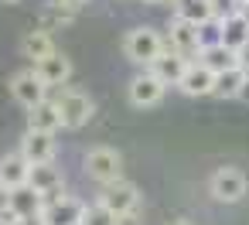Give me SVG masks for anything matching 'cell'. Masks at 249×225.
Here are the masks:
<instances>
[{
    "mask_svg": "<svg viewBox=\"0 0 249 225\" xmlns=\"http://www.w3.org/2000/svg\"><path fill=\"white\" fill-rule=\"evenodd\" d=\"M55 4H62V7H69V11H75V14H79V11L89 4V0H55Z\"/></svg>",
    "mask_w": 249,
    "mask_h": 225,
    "instance_id": "484cf974",
    "label": "cell"
},
{
    "mask_svg": "<svg viewBox=\"0 0 249 225\" xmlns=\"http://www.w3.org/2000/svg\"><path fill=\"white\" fill-rule=\"evenodd\" d=\"M188 65H191V62H184L181 55H174V52H167V48H164V52H160V58H157V62H150V69H147V72H150V75L167 89V86H178V82H181V75H184V69H188Z\"/></svg>",
    "mask_w": 249,
    "mask_h": 225,
    "instance_id": "4fadbf2b",
    "label": "cell"
},
{
    "mask_svg": "<svg viewBox=\"0 0 249 225\" xmlns=\"http://www.w3.org/2000/svg\"><path fill=\"white\" fill-rule=\"evenodd\" d=\"M239 69H242V75L249 79V45H246V48L239 52Z\"/></svg>",
    "mask_w": 249,
    "mask_h": 225,
    "instance_id": "4316f807",
    "label": "cell"
},
{
    "mask_svg": "<svg viewBox=\"0 0 249 225\" xmlns=\"http://www.w3.org/2000/svg\"><path fill=\"white\" fill-rule=\"evenodd\" d=\"M171 4H174V0H171Z\"/></svg>",
    "mask_w": 249,
    "mask_h": 225,
    "instance_id": "d590c367",
    "label": "cell"
},
{
    "mask_svg": "<svg viewBox=\"0 0 249 225\" xmlns=\"http://www.w3.org/2000/svg\"><path fill=\"white\" fill-rule=\"evenodd\" d=\"M14 225H45V222H41V215H35V218H18Z\"/></svg>",
    "mask_w": 249,
    "mask_h": 225,
    "instance_id": "83f0119b",
    "label": "cell"
},
{
    "mask_svg": "<svg viewBox=\"0 0 249 225\" xmlns=\"http://www.w3.org/2000/svg\"><path fill=\"white\" fill-rule=\"evenodd\" d=\"M174 17L178 21H184V24H195V28H201V24H208L212 21V7H208V0H174Z\"/></svg>",
    "mask_w": 249,
    "mask_h": 225,
    "instance_id": "ffe728a7",
    "label": "cell"
},
{
    "mask_svg": "<svg viewBox=\"0 0 249 225\" xmlns=\"http://www.w3.org/2000/svg\"><path fill=\"white\" fill-rule=\"evenodd\" d=\"M28 164H24V157L14 150V154H4L0 157V191H14V188H21V184H28Z\"/></svg>",
    "mask_w": 249,
    "mask_h": 225,
    "instance_id": "ac0fdd59",
    "label": "cell"
},
{
    "mask_svg": "<svg viewBox=\"0 0 249 225\" xmlns=\"http://www.w3.org/2000/svg\"><path fill=\"white\" fill-rule=\"evenodd\" d=\"M82 215H86V201L75 194H58V198L45 201V208H41L45 225H82Z\"/></svg>",
    "mask_w": 249,
    "mask_h": 225,
    "instance_id": "52a82bcc",
    "label": "cell"
},
{
    "mask_svg": "<svg viewBox=\"0 0 249 225\" xmlns=\"http://www.w3.org/2000/svg\"><path fill=\"white\" fill-rule=\"evenodd\" d=\"M164 225H195V222H191V218H167Z\"/></svg>",
    "mask_w": 249,
    "mask_h": 225,
    "instance_id": "f546056e",
    "label": "cell"
},
{
    "mask_svg": "<svg viewBox=\"0 0 249 225\" xmlns=\"http://www.w3.org/2000/svg\"><path fill=\"white\" fill-rule=\"evenodd\" d=\"M28 184H31L45 201L65 194V174H62L58 164H35V167L28 171Z\"/></svg>",
    "mask_w": 249,
    "mask_h": 225,
    "instance_id": "8fae6325",
    "label": "cell"
},
{
    "mask_svg": "<svg viewBox=\"0 0 249 225\" xmlns=\"http://www.w3.org/2000/svg\"><path fill=\"white\" fill-rule=\"evenodd\" d=\"M55 106H58V113H62V130H82V126L96 116V103H92V96L82 92V89H72V86L58 89Z\"/></svg>",
    "mask_w": 249,
    "mask_h": 225,
    "instance_id": "7a4b0ae2",
    "label": "cell"
},
{
    "mask_svg": "<svg viewBox=\"0 0 249 225\" xmlns=\"http://www.w3.org/2000/svg\"><path fill=\"white\" fill-rule=\"evenodd\" d=\"M218 28H222V41L218 45H225L229 52H242L246 45H249V24H246V17L235 11V14H229V17H222L218 21Z\"/></svg>",
    "mask_w": 249,
    "mask_h": 225,
    "instance_id": "e0dca14e",
    "label": "cell"
},
{
    "mask_svg": "<svg viewBox=\"0 0 249 225\" xmlns=\"http://www.w3.org/2000/svg\"><path fill=\"white\" fill-rule=\"evenodd\" d=\"M143 4H171V0H143Z\"/></svg>",
    "mask_w": 249,
    "mask_h": 225,
    "instance_id": "d6a6232c",
    "label": "cell"
},
{
    "mask_svg": "<svg viewBox=\"0 0 249 225\" xmlns=\"http://www.w3.org/2000/svg\"><path fill=\"white\" fill-rule=\"evenodd\" d=\"M82 167H86V174L103 188V184H113V181L123 177V154H120L116 147L99 143V147H89V150H86Z\"/></svg>",
    "mask_w": 249,
    "mask_h": 225,
    "instance_id": "3957f363",
    "label": "cell"
},
{
    "mask_svg": "<svg viewBox=\"0 0 249 225\" xmlns=\"http://www.w3.org/2000/svg\"><path fill=\"white\" fill-rule=\"evenodd\" d=\"M164 92H167V89H164L150 72L133 75L130 86H126V99H130V106H137V109H150V106H157V103L164 99Z\"/></svg>",
    "mask_w": 249,
    "mask_h": 225,
    "instance_id": "7c38bea8",
    "label": "cell"
},
{
    "mask_svg": "<svg viewBox=\"0 0 249 225\" xmlns=\"http://www.w3.org/2000/svg\"><path fill=\"white\" fill-rule=\"evenodd\" d=\"M82 225H116V215L109 208H103L99 201H86V215H82Z\"/></svg>",
    "mask_w": 249,
    "mask_h": 225,
    "instance_id": "cb8c5ba5",
    "label": "cell"
},
{
    "mask_svg": "<svg viewBox=\"0 0 249 225\" xmlns=\"http://www.w3.org/2000/svg\"><path fill=\"white\" fill-rule=\"evenodd\" d=\"M55 52H58V48H55V38L45 35V31H28V35L21 38V55L31 58V65H38L41 58H48V55H55Z\"/></svg>",
    "mask_w": 249,
    "mask_h": 225,
    "instance_id": "d6986e66",
    "label": "cell"
},
{
    "mask_svg": "<svg viewBox=\"0 0 249 225\" xmlns=\"http://www.w3.org/2000/svg\"><path fill=\"white\" fill-rule=\"evenodd\" d=\"M7 208L14 211V218H35V215H41L45 198H41L31 184H21V188H14V191H7Z\"/></svg>",
    "mask_w": 249,
    "mask_h": 225,
    "instance_id": "2e32d148",
    "label": "cell"
},
{
    "mask_svg": "<svg viewBox=\"0 0 249 225\" xmlns=\"http://www.w3.org/2000/svg\"><path fill=\"white\" fill-rule=\"evenodd\" d=\"M239 14H242V17H246V24H249V4H242V7H239Z\"/></svg>",
    "mask_w": 249,
    "mask_h": 225,
    "instance_id": "1f68e13d",
    "label": "cell"
},
{
    "mask_svg": "<svg viewBox=\"0 0 249 225\" xmlns=\"http://www.w3.org/2000/svg\"><path fill=\"white\" fill-rule=\"evenodd\" d=\"M4 4H18V0H4Z\"/></svg>",
    "mask_w": 249,
    "mask_h": 225,
    "instance_id": "836d02e7",
    "label": "cell"
},
{
    "mask_svg": "<svg viewBox=\"0 0 249 225\" xmlns=\"http://www.w3.org/2000/svg\"><path fill=\"white\" fill-rule=\"evenodd\" d=\"M28 130L31 133H48V137H55L62 130V113H58L55 99H45L35 109H28Z\"/></svg>",
    "mask_w": 249,
    "mask_h": 225,
    "instance_id": "9a60e30c",
    "label": "cell"
},
{
    "mask_svg": "<svg viewBox=\"0 0 249 225\" xmlns=\"http://www.w3.org/2000/svg\"><path fill=\"white\" fill-rule=\"evenodd\" d=\"M75 21V11H69V7H62V4H45L41 7V14H38V31H45V35H52V31H62V28H69Z\"/></svg>",
    "mask_w": 249,
    "mask_h": 225,
    "instance_id": "44dd1931",
    "label": "cell"
},
{
    "mask_svg": "<svg viewBox=\"0 0 249 225\" xmlns=\"http://www.w3.org/2000/svg\"><path fill=\"white\" fill-rule=\"evenodd\" d=\"M164 52V35L150 24H140V28H130L123 35V55L133 62V65H143L150 69V62H157Z\"/></svg>",
    "mask_w": 249,
    "mask_h": 225,
    "instance_id": "6da1fadb",
    "label": "cell"
},
{
    "mask_svg": "<svg viewBox=\"0 0 249 225\" xmlns=\"http://www.w3.org/2000/svg\"><path fill=\"white\" fill-rule=\"evenodd\" d=\"M246 191H249V181H246V174L239 167H229L225 164V167L212 171V177H208V194L218 205H239L246 198Z\"/></svg>",
    "mask_w": 249,
    "mask_h": 225,
    "instance_id": "277c9868",
    "label": "cell"
},
{
    "mask_svg": "<svg viewBox=\"0 0 249 225\" xmlns=\"http://www.w3.org/2000/svg\"><path fill=\"white\" fill-rule=\"evenodd\" d=\"M96 201H99L103 208H109L116 218L137 215V208H140V188H137L133 181L120 177V181H113V184H103L99 194H96Z\"/></svg>",
    "mask_w": 249,
    "mask_h": 225,
    "instance_id": "5b68a950",
    "label": "cell"
},
{
    "mask_svg": "<svg viewBox=\"0 0 249 225\" xmlns=\"http://www.w3.org/2000/svg\"><path fill=\"white\" fill-rule=\"evenodd\" d=\"M239 99H242V103H249V79H246V86H242V92H239Z\"/></svg>",
    "mask_w": 249,
    "mask_h": 225,
    "instance_id": "4dcf8cb0",
    "label": "cell"
},
{
    "mask_svg": "<svg viewBox=\"0 0 249 225\" xmlns=\"http://www.w3.org/2000/svg\"><path fill=\"white\" fill-rule=\"evenodd\" d=\"M116 225H140V222H137V215H123V218H116Z\"/></svg>",
    "mask_w": 249,
    "mask_h": 225,
    "instance_id": "f1b7e54d",
    "label": "cell"
},
{
    "mask_svg": "<svg viewBox=\"0 0 249 225\" xmlns=\"http://www.w3.org/2000/svg\"><path fill=\"white\" fill-rule=\"evenodd\" d=\"M164 48L181 55L184 62H198L201 58V45H198V28L195 24H184L178 17H171L167 24V35H164Z\"/></svg>",
    "mask_w": 249,
    "mask_h": 225,
    "instance_id": "8992f818",
    "label": "cell"
},
{
    "mask_svg": "<svg viewBox=\"0 0 249 225\" xmlns=\"http://www.w3.org/2000/svg\"><path fill=\"white\" fill-rule=\"evenodd\" d=\"M218 41H222V28H218V21L212 17L208 24L198 28V45H201V52H205V48H212V45H218Z\"/></svg>",
    "mask_w": 249,
    "mask_h": 225,
    "instance_id": "d4e9b609",
    "label": "cell"
},
{
    "mask_svg": "<svg viewBox=\"0 0 249 225\" xmlns=\"http://www.w3.org/2000/svg\"><path fill=\"white\" fill-rule=\"evenodd\" d=\"M198 62H201L212 75H222V72H229V69H239V55L229 52L225 45H212V48H205Z\"/></svg>",
    "mask_w": 249,
    "mask_h": 225,
    "instance_id": "7402d4cb",
    "label": "cell"
},
{
    "mask_svg": "<svg viewBox=\"0 0 249 225\" xmlns=\"http://www.w3.org/2000/svg\"><path fill=\"white\" fill-rule=\"evenodd\" d=\"M31 72L38 75V82L45 89H65V82L72 79V58L62 55V52H55V55L41 58L38 65H31Z\"/></svg>",
    "mask_w": 249,
    "mask_h": 225,
    "instance_id": "ba28073f",
    "label": "cell"
},
{
    "mask_svg": "<svg viewBox=\"0 0 249 225\" xmlns=\"http://www.w3.org/2000/svg\"><path fill=\"white\" fill-rule=\"evenodd\" d=\"M18 154L24 157V164L28 167H35V164H55V154H58V143H55V137H48V133H24L21 137V143H18Z\"/></svg>",
    "mask_w": 249,
    "mask_h": 225,
    "instance_id": "30bf717a",
    "label": "cell"
},
{
    "mask_svg": "<svg viewBox=\"0 0 249 225\" xmlns=\"http://www.w3.org/2000/svg\"><path fill=\"white\" fill-rule=\"evenodd\" d=\"M242 86H246V75H242V69H229V72L215 75L212 96H215V99H239Z\"/></svg>",
    "mask_w": 249,
    "mask_h": 225,
    "instance_id": "603a6c76",
    "label": "cell"
},
{
    "mask_svg": "<svg viewBox=\"0 0 249 225\" xmlns=\"http://www.w3.org/2000/svg\"><path fill=\"white\" fill-rule=\"evenodd\" d=\"M212 86H215V75H212V72H208L201 62H191V65L184 69L181 82H178V89H181L184 96H191V99L212 96Z\"/></svg>",
    "mask_w": 249,
    "mask_h": 225,
    "instance_id": "5bb4252c",
    "label": "cell"
},
{
    "mask_svg": "<svg viewBox=\"0 0 249 225\" xmlns=\"http://www.w3.org/2000/svg\"><path fill=\"white\" fill-rule=\"evenodd\" d=\"M7 89H11L14 103H21L24 109H35L38 103H45V99H48V89L38 82V75H35L31 69L14 72V75H11V82H7Z\"/></svg>",
    "mask_w": 249,
    "mask_h": 225,
    "instance_id": "9c48e42d",
    "label": "cell"
},
{
    "mask_svg": "<svg viewBox=\"0 0 249 225\" xmlns=\"http://www.w3.org/2000/svg\"><path fill=\"white\" fill-rule=\"evenodd\" d=\"M242 4H249V0H239V7H242Z\"/></svg>",
    "mask_w": 249,
    "mask_h": 225,
    "instance_id": "e575fe53",
    "label": "cell"
}]
</instances>
